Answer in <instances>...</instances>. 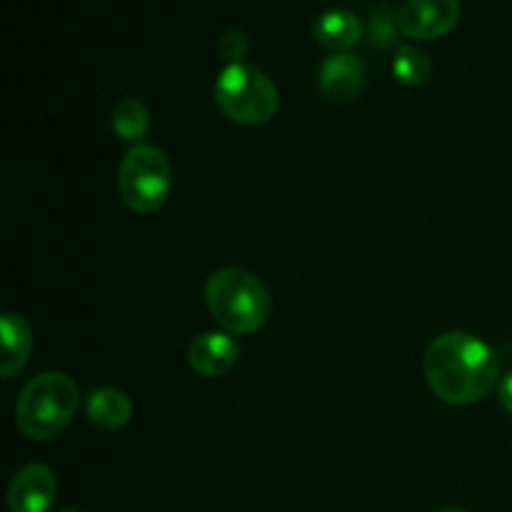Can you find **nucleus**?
<instances>
[{"mask_svg": "<svg viewBox=\"0 0 512 512\" xmlns=\"http://www.w3.org/2000/svg\"><path fill=\"white\" fill-rule=\"evenodd\" d=\"M110 125H113V133L118 135L120 140L140 145V140H143L150 130V113L148 108H145V103H140L138 98H123L113 108Z\"/></svg>", "mask_w": 512, "mask_h": 512, "instance_id": "obj_13", "label": "nucleus"}, {"mask_svg": "<svg viewBox=\"0 0 512 512\" xmlns=\"http://www.w3.org/2000/svg\"><path fill=\"white\" fill-rule=\"evenodd\" d=\"M430 58L415 45H400L393 58V75L403 85H423L430 78Z\"/></svg>", "mask_w": 512, "mask_h": 512, "instance_id": "obj_14", "label": "nucleus"}, {"mask_svg": "<svg viewBox=\"0 0 512 512\" xmlns=\"http://www.w3.org/2000/svg\"><path fill=\"white\" fill-rule=\"evenodd\" d=\"M380 33H383V43L388 45L390 40H393V23H390V18H388V13H380V15H375L373 18V43L378 45L380 43Z\"/></svg>", "mask_w": 512, "mask_h": 512, "instance_id": "obj_16", "label": "nucleus"}, {"mask_svg": "<svg viewBox=\"0 0 512 512\" xmlns=\"http://www.w3.org/2000/svg\"><path fill=\"white\" fill-rule=\"evenodd\" d=\"M365 85V63L355 53H333L318 70V88L328 103H350Z\"/></svg>", "mask_w": 512, "mask_h": 512, "instance_id": "obj_8", "label": "nucleus"}, {"mask_svg": "<svg viewBox=\"0 0 512 512\" xmlns=\"http://www.w3.org/2000/svg\"><path fill=\"white\" fill-rule=\"evenodd\" d=\"M58 495L55 473L43 463H28L13 475L8 488L10 512H48Z\"/></svg>", "mask_w": 512, "mask_h": 512, "instance_id": "obj_7", "label": "nucleus"}, {"mask_svg": "<svg viewBox=\"0 0 512 512\" xmlns=\"http://www.w3.org/2000/svg\"><path fill=\"white\" fill-rule=\"evenodd\" d=\"M438 512H468V510H460V508H443V510H438Z\"/></svg>", "mask_w": 512, "mask_h": 512, "instance_id": "obj_18", "label": "nucleus"}, {"mask_svg": "<svg viewBox=\"0 0 512 512\" xmlns=\"http://www.w3.org/2000/svg\"><path fill=\"white\" fill-rule=\"evenodd\" d=\"M363 38V25L350 10H328L315 23V40L333 53H348Z\"/></svg>", "mask_w": 512, "mask_h": 512, "instance_id": "obj_12", "label": "nucleus"}, {"mask_svg": "<svg viewBox=\"0 0 512 512\" xmlns=\"http://www.w3.org/2000/svg\"><path fill=\"white\" fill-rule=\"evenodd\" d=\"M500 405L508 415H512V370L500 380Z\"/></svg>", "mask_w": 512, "mask_h": 512, "instance_id": "obj_17", "label": "nucleus"}, {"mask_svg": "<svg viewBox=\"0 0 512 512\" xmlns=\"http://www.w3.org/2000/svg\"><path fill=\"white\" fill-rule=\"evenodd\" d=\"M423 373L435 398L448 405H473L493 393L500 380L495 350L475 335L453 330L430 343Z\"/></svg>", "mask_w": 512, "mask_h": 512, "instance_id": "obj_1", "label": "nucleus"}, {"mask_svg": "<svg viewBox=\"0 0 512 512\" xmlns=\"http://www.w3.org/2000/svg\"><path fill=\"white\" fill-rule=\"evenodd\" d=\"M173 190V165L163 148L140 143L125 153L118 168L120 200L133 213L148 215L165 205Z\"/></svg>", "mask_w": 512, "mask_h": 512, "instance_id": "obj_5", "label": "nucleus"}, {"mask_svg": "<svg viewBox=\"0 0 512 512\" xmlns=\"http://www.w3.org/2000/svg\"><path fill=\"white\" fill-rule=\"evenodd\" d=\"M395 23L413 40L443 38L460 23V5L458 0H408Z\"/></svg>", "mask_w": 512, "mask_h": 512, "instance_id": "obj_6", "label": "nucleus"}, {"mask_svg": "<svg viewBox=\"0 0 512 512\" xmlns=\"http://www.w3.org/2000/svg\"><path fill=\"white\" fill-rule=\"evenodd\" d=\"M218 50L230 65L243 63V58L248 55V35L238 28L225 30L223 38H220V43H218Z\"/></svg>", "mask_w": 512, "mask_h": 512, "instance_id": "obj_15", "label": "nucleus"}, {"mask_svg": "<svg viewBox=\"0 0 512 512\" xmlns=\"http://www.w3.org/2000/svg\"><path fill=\"white\" fill-rule=\"evenodd\" d=\"M240 358L238 340L230 333H203L190 343L188 360L195 373L205 378H223Z\"/></svg>", "mask_w": 512, "mask_h": 512, "instance_id": "obj_9", "label": "nucleus"}, {"mask_svg": "<svg viewBox=\"0 0 512 512\" xmlns=\"http://www.w3.org/2000/svg\"><path fill=\"white\" fill-rule=\"evenodd\" d=\"M220 113L238 125H265L280 108V93L263 70L245 63H233L218 75L213 90Z\"/></svg>", "mask_w": 512, "mask_h": 512, "instance_id": "obj_4", "label": "nucleus"}, {"mask_svg": "<svg viewBox=\"0 0 512 512\" xmlns=\"http://www.w3.org/2000/svg\"><path fill=\"white\" fill-rule=\"evenodd\" d=\"M85 415L103 430H120L133 418V403L118 388H98L85 400Z\"/></svg>", "mask_w": 512, "mask_h": 512, "instance_id": "obj_11", "label": "nucleus"}, {"mask_svg": "<svg viewBox=\"0 0 512 512\" xmlns=\"http://www.w3.org/2000/svg\"><path fill=\"white\" fill-rule=\"evenodd\" d=\"M58 512H83V510H58Z\"/></svg>", "mask_w": 512, "mask_h": 512, "instance_id": "obj_19", "label": "nucleus"}, {"mask_svg": "<svg viewBox=\"0 0 512 512\" xmlns=\"http://www.w3.org/2000/svg\"><path fill=\"white\" fill-rule=\"evenodd\" d=\"M3 330V358H0V375L5 380L15 378L28 365L33 353V328L28 320L18 313H3L0 318Z\"/></svg>", "mask_w": 512, "mask_h": 512, "instance_id": "obj_10", "label": "nucleus"}, {"mask_svg": "<svg viewBox=\"0 0 512 512\" xmlns=\"http://www.w3.org/2000/svg\"><path fill=\"white\" fill-rule=\"evenodd\" d=\"M80 390L65 373H40L30 378L15 400V423L30 440H53L75 418Z\"/></svg>", "mask_w": 512, "mask_h": 512, "instance_id": "obj_3", "label": "nucleus"}, {"mask_svg": "<svg viewBox=\"0 0 512 512\" xmlns=\"http://www.w3.org/2000/svg\"><path fill=\"white\" fill-rule=\"evenodd\" d=\"M205 303L215 323L230 335L255 333L270 318V293L243 268H220L205 283Z\"/></svg>", "mask_w": 512, "mask_h": 512, "instance_id": "obj_2", "label": "nucleus"}]
</instances>
